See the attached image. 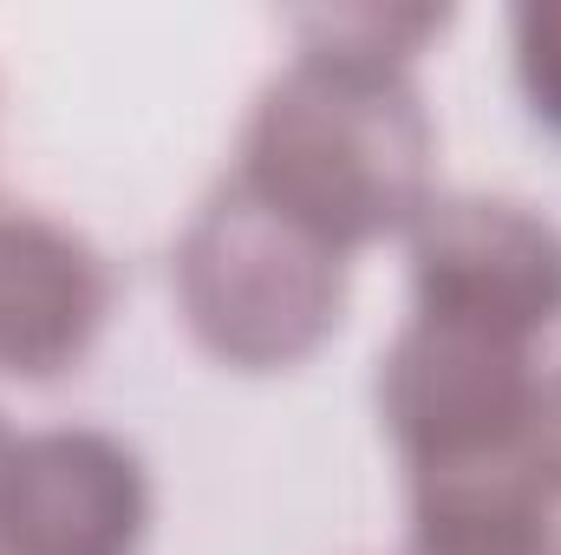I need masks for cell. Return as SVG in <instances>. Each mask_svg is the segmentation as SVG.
<instances>
[{"instance_id":"obj_8","label":"cell","mask_w":561,"mask_h":555,"mask_svg":"<svg viewBox=\"0 0 561 555\" xmlns=\"http://www.w3.org/2000/svg\"><path fill=\"white\" fill-rule=\"evenodd\" d=\"M516 79H523V99L529 112L561 132V0H536V7H516Z\"/></svg>"},{"instance_id":"obj_3","label":"cell","mask_w":561,"mask_h":555,"mask_svg":"<svg viewBox=\"0 0 561 555\" xmlns=\"http://www.w3.org/2000/svg\"><path fill=\"white\" fill-rule=\"evenodd\" d=\"M379 418L412 477L523 457L561 438L536 347L431 314H412V327L379 360Z\"/></svg>"},{"instance_id":"obj_9","label":"cell","mask_w":561,"mask_h":555,"mask_svg":"<svg viewBox=\"0 0 561 555\" xmlns=\"http://www.w3.org/2000/svg\"><path fill=\"white\" fill-rule=\"evenodd\" d=\"M556 406H561V399H556Z\"/></svg>"},{"instance_id":"obj_7","label":"cell","mask_w":561,"mask_h":555,"mask_svg":"<svg viewBox=\"0 0 561 555\" xmlns=\"http://www.w3.org/2000/svg\"><path fill=\"white\" fill-rule=\"evenodd\" d=\"M444 7H346V13H307L300 20V53H333L359 66H412L431 33H444Z\"/></svg>"},{"instance_id":"obj_2","label":"cell","mask_w":561,"mask_h":555,"mask_svg":"<svg viewBox=\"0 0 561 555\" xmlns=\"http://www.w3.org/2000/svg\"><path fill=\"white\" fill-rule=\"evenodd\" d=\"M176 301L203 353L242 373H280L340 327L346 256L229 177L176 242Z\"/></svg>"},{"instance_id":"obj_1","label":"cell","mask_w":561,"mask_h":555,"mask_svg":"<svg viewBox=\"0 0 561 555\" xmlns=\"http://www.w3.org/2000/svg\"><path fill=\"white\" fill-rule=\"evenodd\" d=\"M437 163V125L399 66L300 53L262 92L236 177L340 256L412 236Z\"/></svg>"},{"instance_id":"obj_5","label":"cell","mask_w":561,"mask_h":555,"mask_svg":"<svg viewBox=\"0 0 561 555\" xmlns=\"http://www.w3.org/2000/svg\"><path fill=\"white\" fill-rule=\"evenodd\" d=\"M150 477L138 451L92 424L26 431L0 471V555H138Z\"/></svg>"},{"instance_id":"obj_6","label":"cell","mask_w":561,"mask_h":555,"mask_svg":"<svg viewBox=\"0 0 561 555\" xmlns=\"http://www.w3.org/2000/svg\"><path fill=\"white\" fill-rule=\"evenodd\" d=\"M112 269L105 256L39 216L0 203V373L20 386L66 380L105 333Z\"/></svg>"},{"instance_id":"obj_4","label":"cell","mask_w":561,"mask_h":555,"mask_svg":"<svg viewBox=\"0 0 561 555\" xmlns=\"http://www.w3.org/2000/svg\"><path fill=\"white\" fill-rule=\"evenodd\" d=\"M419 314L536 347L561 320V229L510 196H437L412 223Z\"/></svg>"}]
</instances>
